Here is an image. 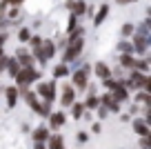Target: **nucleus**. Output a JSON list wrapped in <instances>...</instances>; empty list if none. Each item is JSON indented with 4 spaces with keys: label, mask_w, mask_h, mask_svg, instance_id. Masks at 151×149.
I'll use <instances>...</instances> for the list:
<instances>
[{
    "label": "nucleus",
    "mask_w": 151,
    "mask_h": 149,
    "mask_svg": "<svg viewBox=\"0 0 151 149\" xmlns=\"http://www.w3.org/2000/svg\"><path fill=\"white\" fill-rule=\"evenodd\" d=\"M18 98H20V89L16 87V85H11V87L5 89V100H7V107L14 109L16 105H18Z\"/></svg>",
    "instance_id": "obj_11"
},
{
    "label": "nucleus",
    "mask_w": 151,
    "mask_h": 149,
    "mask_svg": "<svg viewBox=\"0 0 151 149\" xmlns=\"http://www.w3.org/2000/svg\"><path fill=\"white\" fill-rule=\"evenodd\" d=\"M118 60H120V67H122V69L131 71V69H133V60H136V56H133V54H120Z\"/></svg>",
    "instance_id": "obj_18"
},
{
    "label": "nucleus",
    "mask_w": 151,
    "mask_h": 149,
    "mask_svg": "<svg viewBox=\"0 0 151 149\" xmlns=\"http://www.w3.org/2000/svg\"><path fill=\"white\" fill-rule=\"evenodd\" d=\"M118 51H120V54H133V45H129L127 40H122V42L118 45Z\"/></svg>",
    "instance_id": "obj_27"
},
{
    "label": "nucleus",
    "mask_w": 151,
    "mask_h": 149,
    "mask_svg": "<svg viewBox=\"0 0 151 149\" xmlns=\"http://www.w3.org/2000/svg\"><path fill=\"white\" fill-rule=\"evenodd\" d=\"M7 2V7H20V5H24V0H5Z\"/></svg>",
    "instance_id": "obj_30"
},
{
    "label": "nucleus",
    "mask_w": 151,
    "mask_h": 149,
    "mask_svg": "<svg viewBox=\"0 0 151 149\" xmlns=\"http://www.w3.org/2000/svg\"><path fill=\"white\" fill-rule=\"evenodd\" d=\"M47 149H65V138H62V134H49Z\"/></svg>",
    "instance_id": "obj_15"
},
{
    "label": "nucleus",
    "mask_w": 151,
    "mask_h": 149,
    "mask_svg": "<svg viewBox=\"0 0 151 149\" xmlns=\"http://www.w3.org/2000/svg\"><path fill=\"white\" fill-rule=\"evenodd\" d=\"M29 36H31V29H29V27H20L18 29V40L22 42V45H27Z\"/></svg>",
    "instance_id": "obj_25"
},
{
    "label": "nucleus",
    "mask_w": 151,
    "mask_h": 149,
    "mask_svg": "<svg viewBox=\"0 0 151 149\" xmlns=\"http://www.w3.org/2000/svg\"><path fill=\"white\" fill-rule=\"evenodd\" d=\"M65 5H67V9L71 11V16H76V18H78V16H85V14H87V5H85V0H67Z\"/></svg>",
    "instance_id": "obj_10"
},
{
    "label": "nucleus",
    "mask_w": 151,
    "mask_h": 149,
    "mask_svg": "<svg viewBox=\"0 0 151 149\" xmlns=\"http://www.w3.org/2000/svg\"><path fill=\"white\" fill-rule=\"evenodd\" d=\"M33 91L38 93L40 100H45V103H53L56 96H58V82H56V80H38V85H36Z\"/></svg>",
    "instance_id": "obj_2"
},
{
    "label": "nucleus",
    "mask_w": 151,
    "mask_h": 149,
    "mask_svg": "<svg viewBox=\"0 0 151 149\" xmlns=\"http://www.w3.org/2000/svg\"><path fill=\"white\" fill-rule=\"evenodd\" d=\"M33 149H47V147H45V142H33Z\"/></svg>",
    "instance_id": "obj_34"
},
{
    "label": "nucleus",
    "mask_w": 151,
    "mask_h": 149,
    "mask_svg": "<svg viewBox=\"0 0 151 149\" xmlns=\"http://www.w3.org/2000/svg\"><path fill=\"white\" fill-rule=\"evenodd\" d=\"M133 131H136L138 136H151V127H149V120H145V118H133Z\"/></svg>",
    "instance_id": "obj_12"
},
{
    "label": "nucleus",
    "mask_w": 151,
    "mask_h": 149,
    "mask_svg": "<svg viewBox=\"0 0 151 149\" xmlns=\"http://www.w3.org/2000/svg\"><path fill=\"white\" fill-rule=\"evenodd\" d=\"M65 76H69V67H67V62H58V65L53 67V80L65 78Z\"/></svg>",
    "instance_id": "obj_20"
},
{
    "label": "nucleus",
    "mask_w": 151,
    "mask_h": 149,
    "mask_svg": "<svg viewBox=\"0 0 151 149\" xmlns=\"http://www.w3.org/2000/svg\"><path fill=\"white\" fill-rule=\"evenodd\" d=\"M85 49V36L82 38H76V40H69L67 42V49H65V56H62V62H71L82 54Z\"/></svg>",
    "instance_id": "obj_4"
},
{
    "label": "nucleus",
    "mask_w": 151,
    "mask_h": 149,
    "mask_svg": "<svg viewBox=\"0 0 151 149\" xmlns=\"http://www.w3.org/2000/svg\"><path fill=\"white\" fill-rule=\"evenodd\" d=\"M96 111H98V116H100V118H107V114H109V111H107V109H104V107H102V105H100V107H98V109H96Z\"/></svg>",
    "instance_id": "obj_31"
},
{
    "label": "nucleus",
    "mask_w": 151,
    "mask_h": 149,
    "mask_svg": "<svg viewBox=\"0 0 151 149\" xmlns=\"http://www.w3.org/2000/svg\"><path fill=\"white\" fill-rule=\"evenodd\" d=\"M5 69H7V74H9L11 78H14V76H16V74H18V71H20V62L16 60V58H9V56H7Z\"/></svg>",
    "instance_id": "obj_19"
},
{
    "label": "nucleus",
    "mask_w": 151,
    "mask_h": 149,
    "mask_svg": "<svg viewBox=\"0 0 151 149\" xmlns=\"http://www.w3.org/2000/svg\"><path fill=\"white\" fill-rule=\"evenodd\" d=\"M14 58L20 62V67H36V60H33V56L29 54L27 47H18L14 54Z\"/></svg>",
    "instance_id": "obj_6"
},
{
    "label": "nucleus",
    "mask_w": 151,
    "mask_h": 149,
    "mask_svg": "<svg viewBox=\"0 0 151 149\" xmlns=\"http://www.w3.org/2000/svg\"><path fill=\"white\" fill-rule=\"evenodd\" d=\"M98 98H100V105H102L107 111H116V114L120 111V103H118V100H116L109 91H104L102 96H98Z\"/></svg>",
    "instance_id": "obj_9"
},
{
    "label": "nucleus",
    "mask_w": 151,
    "mask_h": 149,
    "mask_svg": "<svg viewBox=\"0 0 151 149\" xmlns=\"http://www.w3.org/2000/svg\"><path fill=\"white\" fill-rule=\"evenodd\" d=\"M118 5H131V2H136V0H116Z\"/></svg>",
    "instance_id": "obj_33"
},
{
    "label": "nucleus",
    "mask_w": 151,
    "mask_h": 149,
    "mask_svg": "<svg viewBox=\"0 0 151 149\" xmlns=\"http://www.w3.org/2000/svg\"><path fill=\"white\" fill-rule=\"evenodd\" d=\"M91 131H93V134H100V131H102V127H100V122H93V125H91Z\"/></svg>",
    "instance_id": "obj_32"
},
{
    "label": "nucleus",
    "mask_w": 151,
    "mask_h": 149,
    "mask_svg": "<svg viewBox=\"0 0 151 149\" xmlns=\"http://www.w3.org/2000/svg\"><path fill=\"white\" fill-rule=\"evenodd\" d=\"M109 93H111V96L116 98L118 103H127L129 98H131V91H129V89L124 87V85L120 82V80H116V85L111 87V91H109Z\"/></svg>",
    "instance_id": "obj_8"
},
{
    "label": "nucleus",
    "mask_w": 151,
    "mask_h": 149,
    "mask_svg": "<svg viewBox=\"0 0 151 149\" xmlns=\"http://www.w3.org/2000/svg\"><path fill=\"white\" fill-rule=\"evenodd\" d=\"M40 51H42V56L47 58V60H51V58L56 56V45H53V40H49V38H42Z\"/></svg>",
    "instance_id": "obj_14"
},
{
    "label": "nucleus",
    "mask_w": 151,
    "mask_h": 149,
    "mask_svg": "<svg viewBox=\"0 0 151 149\" xmlns=\"http://www.w3.org/2000/svg\"><path fill=\"white\" fill-rule=\"evenodd\" d=\"M31 138H33V142H47V138H49V127H45V125L36 127V129H33V134H31Z\"/></svg>",
    "instance_id": "obj_16"
},
{
    "label": "nucleus",
    "mask_w": 151,
    "mask_h": 149,
    "mask_svg": "<svg viewBox=\"0 0 151 149\" xmlns=\"http://www.w3.org/2000/svg\"><path fill=\"white\" fill-rule=\"evenodd\" d=\"M91 69H93V74L98 76L100 80H104V78H109V76H111V67H109L107 62H102V60H98Z\"/></svg>",
    "instance_id": "obj_13"
},
{
    "label": "nucleus",
    "mask_w": 151,
    "mask_h": 149,
    "mask_svg": "<svg viewBox=\"0 0 151 149\" xmlns=\"http://www.w3.org/2000/svg\"><path fill=\"white\" fill-rule=\"evenodd\" d=\"M133 31H136V27H133L131 22L122 25V29H120V33H122V38H131V36H133Z\"/></svg>",
    "instance_id": "obj_26"
},
{
    "label": "nucleus",
    "mask_w": 151,
    "mask_h": 149,
    "mask_svg": "<svg viewBox=\"0 0 151 149\" xmlns=\"http://www.w3.org/2000/svg\"><path fill=\"white\" fill-rule=\"evenodd\" d=\"M140 149H151V138L149 136H142L140 138Z\"/></svg>",
    "instance_id": "obj_29"
},
{
    "label": "nucleus",
    "mask_w": 151,
    "mask_h": 149,
    "mask_svg": "<svg viewBox=\"0 0 151 149\" xmlns=\"http://www.w3.org/2000/svg\"><path fill=\"white\" fill-rule=\"evenodd\" d=\"M0 89H2V87H0Z\"/></svg>",
    "instance_id": "obj_35"
},
{
    "label": "nucleus",
    "mask_w": 151,
    "mask_h": 149,
    "mask_svg": "<svg viewBox=\"0 0 151 149\" xmlns=\"http://www.w3.org/2000/svg\"><path fill=\"white\" fill-rule=\"evenodd\" d=\"M49 129H53V131H58V129H62V127H65V122H67V116H65V111H62V109H58V111H51L49 114Z\"/></svg>",
    "instance_id": "obj_7"
},
{
    "label": "nucleus",
    "mask_w": 151,
    "mask_h": 149,
    "mask_svg": "<svg viewBox=\"0 0 151 149\" xmlns=\"http://www.w3.org/2000/svg\"><path fill=\"white\" fill-rule=\"evenodd\" d=\"M85 109L87 111H96V109L100 107V98H98V93H87V98H85Z\"/></svg>",
    "instance_id": "obj_17"
},
{
    "label": "nucleus",
    "mask_w": 151,
    "mask_h": 149,
    "mask_svg": "<svg viewBox=\"0 0 151 149\" xmlns=\"http://www.w3.org/2000/svg\"><path fill=\"white\" fill-rule=\"evenodd\" d=\"M82 114H85V105L82 103H73L71 105V116H73V120H80Z\"/></svg>",
    "instance_id": "obj_22"
},
{
    "label": "nucleus",
    "mask_w": 151,
    "mask_h": 149,
    "mask_svg": "<svg viewBox=\"0 0 151 149\" xmlns=\"http://www.w3.org/2000/svg\"><path fill=\"white\" fill-rule=\"evenodd\" d=\"M42 38H45V36H40V33H31V36H29L27 45L31 47V51H33V49H38V47L42 45Z\"/></svg>",
    "instance_id": "obj_24"
},
{
    "label": "nucleus",
    "mask_w": 151,
    "mask_h": 149,
    "mask_svg": "<svg viewBox=\"0 0 151 149\" xmlns=\"http://www.w3.org/2000/svg\"><path fill=\"white\" fill-rule=\"evenodd\" d=\"M14 80H16V87L22 91V89L31 87L33 82L40 80V71H38L36 67H20V71L14 76Z\"/></svg>",
    "instance_id": "obj_1"
},
{
    "label": "nucleus",
    "mask_w": 151,
    "mask_h": 149,
    "mask_svg": "<svg viewBox=\"0 0 151 149\" xmlns=\"http://www.w3.org/2000/svg\"><path fill=\"white\" fill-rule=\"evenodd\" d=\"M89 76H91V67L89 65H85L82 69H76L73 74H71V87L78 91H85L87 89V85H89Z\"/></svg>",
    "instance_id": "obj_3"
},
{
    "label": "nucleus",
    "mask_w": 151,
    "mask_h": 149,
    "mask_svg": "<svg viewBox=\"0 0 151 149\" xmlns=\"http://www.w3.org/2000/svg\"><path fill=\"white\" fill-rule=\"evenodd\" d=\"M76 140H78L80 145H85L87 140H89V134H87V131H78V134H76Z\"/></svg>",
    "instance_id": "obj_28"
},
{
    "label": "nucleus",
    "mask_w": 151,
    "mask_h": 149,
    "mask_svg": "<svg viewBox=\"0 0 151 149\" xmlns=\"http://www.w3.org/2000/svg\"><path fill=\"white\" fill-rule=\"evenodd\" d=\"M136 100H138V103H142V107L151 105V96H149V91H145V89H138V93H136Z\"/></svg>",
    "instance_id": "obj_23"
},
{
    "label": "nucleus",
    "mask_w": 151,
    "mask_h": 149,
    "mask_svg": "<svg viewBox=\"0 0 151 149\" xmlns=\"http://www.w3.org/2000/svg\"><path fill=\"white\" fill-rule=\"evenodd\" d=\"M107 16H109V5H102V7H100V11L96 14V18H93V25H96V27H98V25H102Z\"/></svg>",
    "instance_id": "obj_21"
},
{
    "label": "nucleus",
    "mask_w": 151,
    "mask_h": 149,
    "mask_svg": "<svg viewBox=\"0 0 151 149\" xmlns=\"http://www.w3.org/2000/svg\"><path fill=\"white\" fill-rule=\"evenodd\" d=\"M73 103H76V89L71 87V85H62V91H60V107H62V109H69Z\"/></svg>",
    "instance_id": "obj_5"
}]
</instances>
